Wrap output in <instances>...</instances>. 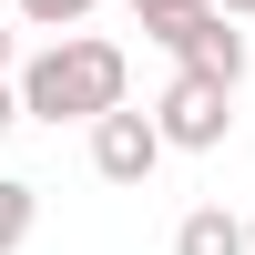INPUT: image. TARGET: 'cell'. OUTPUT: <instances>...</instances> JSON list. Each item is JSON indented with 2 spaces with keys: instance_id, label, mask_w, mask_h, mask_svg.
Wrapping results in <instances>:
<instances>
[{
  "instance_id": "cell-1",
  "label": "cell",
  "mask_w": 255,
  "mask_h": 255,
  "mask_svg": "<svg viewBox=\"0 0 255 255\" xmlns=\"http://www.w3.org/2000/svg\"><path fill=\"white\" fill-rule=\"evenodd\" d=\"M123 82H133V61H123V41H92V31H51V51L20 72V102H31V123H102L123 102Z\"/></svg>"
},
{
  "instance_id": "cell-2",
  "label": "cell",
  "mask_w": 255,
  "mask_h": 255,
  "mask_svg": "<svg viewBox=\"0 0 255 255\" xmlns=\"http://www.w3.org/2000/svg\"><path fill=\"white\" fill-rule=\"evenodd\" d=\"M153 123H163V143H174V153H215V143L235 133V82H215V72H194V61H184V72L163 82Z\"/></svg>"
},
{
  "instance_id": "cell-3",
  "label": "cell",
  "mask_w": 255,
  "mask_h": 255,
  "mask_svg": "<svg viewBox=\"0 0 255 255\" xmlns=\"http://www.w3.org/2000/svg\"><path fill=\"white\" fill-rule=\"evenodd\" d=\"M163 153H174V143H163V123L133 113V102H113V113L92 123V174H102V184H153Z\"/></svg>"
},
{
  "instance_id": "cell-4",
  "label": "cell",
  "mask_w": 255,
  "mask_h": 255,
  "mask_svg": "<svg viewBox=\"0 0 255 255\" xmlns=\"http://www.w3.org/2000/svg\"><path fill=\"white\" fill-rule=\"evenodd\" d=\"M174 61H194V72H215V82H245V20L225 10V0H204V10L184 20Z\"/></svg>"
},
{
  "instance_id": "cell-5",
  "label": "cell",
  "mask_w": 255,
  "mask_h": 255,
  "mask_svg": "<svg viewBox=\"0 0 255 255\" xmlns=\"http://www.w3.org/2000/svg\"><path fill=\"white\" fill-rule=\"evenodd\" d=\"M174 255H255V245H245V225L225 215V204H194V215L174 225Z\"/></svg>"
},
{
  "instance_id": "cell-6",
  "label": "cell",
  "mask_w": 255,
  "mask_h": 255,
  "mask_svg": "<svg viewBox=\"0 0 255 255\" xmlns=\"http://www.w3.org/2000/svg\"><path fill=\"white\" fill-rule=\"evenodd\" d=\"M31 225H41V184L0 174V255H20V245H31Z\"/></svg>"
},
{
  "instance_id": "cell-7",
  "label": "cell",
  "mask_w": 255,
  "mask_h": 255,
  "mask_svg": "<svg viewBox=\"0 0 255 255\" xmlns=\"http://www.w3.org/2000/svg\"><path fill=\"white\" fill-rule=\"evenodd\" d=\"M92 10H102V0H20V20H31V31H82Z\"/></svg>"
},
{
  "instance_id": "cell-8",
  "label": "cell",
  "mask_w": 255,
  "mask_h": 255,
  "mask_svg": "<svg viewBox=\"0 0 255 255\" xmlns=\"http://www.w3.org/2000/svg\"><path fill=\"white\" fill-rule=\"evenodd\" d=\"M10 123H31V102H20V82L0 72V133H10Z\"/></svg>"
},
{
  "instance_id": "cell-9",
  "label": "cell",
  "mask_w": 255,
  "mask_h": 255,
  "mask_svg": "<svg viewBox=\"0 0 255 255\" xmlns=\"http://www.w3.org/2000/svg\"><path fill=\"white\" fill-rule=\"evenodd\" d=\"M123 10H133V20H143V10H174V0H123Z\"/></svg>"
},
{
  "instance_id": "cell-10",
  "label": "cell",
  "mask_w": 255,
  "mask_h": 255,
  "mask_svg": "<svg viewBox=\"0 0 255 255\" xmlns=\"http://www.w3.org/2000/svg\"><path fill=\"white\" fill-rule=\"evenodd\" d=\"M0 72H10V20H0Z\"/></svg>"
},
{
  "instance_id": "cell-11",
  "label": "cell",
  "mask_w": 255,
  "mask_h": 255,
  "mask_svg": "<svg viewBox=\"0 0 255 255\" xmlns=\"http://www.w3.org/2000/svg\"><path fill=\"white\" fill-rule=\"evenodd\" d=\"M225 10H235V20H255V0H225Z\"/></svg>"
},
{
  "instance_id": "cell-12",
  "label": "cell",
  "mask_w": 255,
  "mask_h": 255,
  "mask_svg": "<svg viewBox=\"0 0 255 255\" xmlns=\"http://www.w3.org/2000/svg\"><path fill=\"white\" fill-rule=\"evenodd\" d=\"M245 245H255V225H245Z\"/></svg>"
}]
</instances>
